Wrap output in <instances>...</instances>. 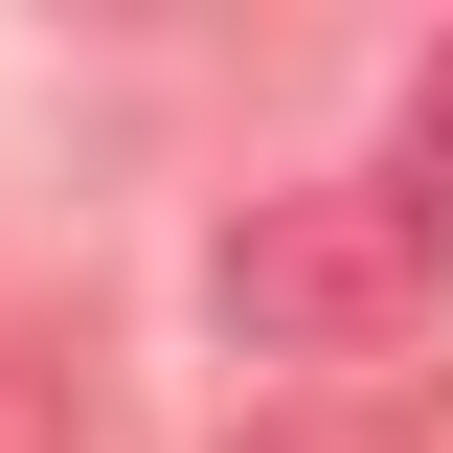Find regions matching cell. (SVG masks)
<instances>
[{"mask_svg": "<svg viewBox=\"0 0 453 453\" xmlns=\"http://www.w3.org/2000/svg\"><path fill=\"white\" fill-rule=\"evenodd\" d=\"M431 273H453V204L431 181H273V204L204 250V295H226V340L250 363H386L408 318H431Z\"/></svg>", "mask_w": 453, "mask_h": 453, "instance_id": "obj_1", "label": "cell"}, {"mask_svg": "<svg viewBox=\"0 0 453 453\" xmlns=\"http://www.w3.org/2000/svg\"><path fill=\"white\" fill-rule=\"evenodd\" d=\"M0 453H91V431H68V386H46V363H0Z\"/></svg>", "mask_w": 453, "mask_h": 453, "instance_id": "obj_2", "label": "cell"}, {"mask_svg": "<svg viewBox=\"0 0 453 453\" xmlns=\"http://www.w3.org/2000/svg\"><path fill=\"white\" fill-rule=\"evenodd\" d=\"M408 181H431V204H453V68H431V91H408Z\"/></svg>", "mask_w": 453, "mask_h": 453, "instance_id": "obj_3", "label": "cell"}, {"mask_svg": "<svg viewBox=\"0 0 453 453\" xmlns=\"http://www.w3.org/2000/svg\"><path fill=\"white\" fill-rule=\"evenodd\" d=\"M250 453H386V431H250Z\"/></svg>", "mask_w": 453, "mask_h": 453, "instance_id": "obj_4", "label": "cell"}]
</instances>
